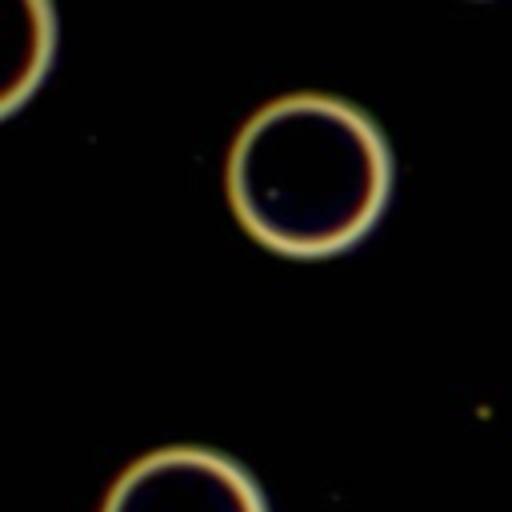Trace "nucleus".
<instances>
[{"instance_id":"nucleus-1","label":"nucleus","mask_w":512,"mask_h":512,"mask_svg":"<svg viewBox=\"0 0 512 512\" xmlns=\"http://www.w3.org/2000/svg\"><path fill=\"white\" fill-rule=\"evenodd\" d=\"M388 192V140L340 96H276L228 152L232 212L280 256L316 260L352 248L384 216Z\"/></svg>"},{"instance_id":"nucleus-2","label":"nucleus","mask_w":512,"mask_h":512,"mask_svg":"<svg viewBox=\"0 0 512 512\" xmlns=\"http://www.w3.org/2000/svg\"><path fill=\"white\" fill-rule=\"evenodd\" d=\"M104 512H268V504L224 452L172 444L140 456L112 484Z\"/></svg>"}]
</instances>
